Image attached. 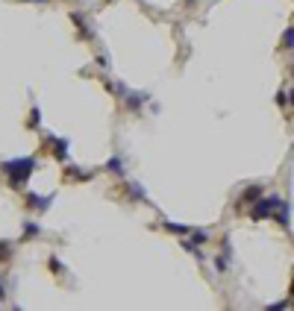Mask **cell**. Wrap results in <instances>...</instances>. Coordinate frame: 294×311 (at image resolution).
I'll use <instances>...</instances> for the list:
<instances>
[{
	"label": "cell",
	"instance_id": "cell-14",
	"mask_svg": "<svg viewBox=\"0 0 294 311\" xmlns=\"http://www.w3.org/2000/svg\"><path fill=\"white\" fill-rule=\"evenodd\" d=\"M9 258H12V244L0 241V261H9Z\"/></svg>",
	"mask_w": 294,
	"mask_h": 311
},
{
	"label": "cell",
	"instance_id": "cell-10",
	"mask_svg": "<svg viewBox=\"0 0 294 311\" xmlns=\"http://www.w3.org/2000/svg\"><path fill=\"white\" fill-rule=\"evenodd\" d=\"M274 218L280 220L283 226H289V203H286V200H283V203L277 206V215H274Z\"/></svg>",
	"mask_w": 294,
	"mask_h": 311
},
{
	"label": "cell",
	"instance_id": "cell-17",
	"mask_svg": "<svg viewBox=\"0 0 294 311\" xmlns=\"http://www.w3.org/2000/svg\"><path fill=\"white\" fill-rule=\"evenodd\" d=\"M227 255H221V258H218V261H215V267H218V270H227Z\"/></svg>",
	"mask_w": 294,
	"mask_h": 311
},
{
	"label": "cell",
	"instance_id": "cell-8",
	"mask_svg": "<svg viewBox=\"0 0 294 311\" xmlns=\"http://www.w3.org/2000/svg\"><path fill=\"white\" fill-rule=\"evenodd\" d=\"M124 100H127V106H130L132 112H138V109H141V103L147 100V94H135V91H127V94H124Z\"/></svg>",
	"mask_w": 294,
	"mask_h": 311
},
{
	"label": "cell",
	"instance_id": "cell-3",
	"mask_svg": "<svg viewBox=\"0 0 294 311\" xmlns=\"http://www.w3.org/2000/svg\"><path fill=\"white\" fill-rule=\"evenodd\" d=\"M259 197H262V188L259 185L247 188V191H241V197H238V206H235V209H238V212H244V209H247V206H253Z\"/></svg>",
	"mask_w": 294,
	"mask_h": 311
},
{
	"label": "cell",
	"instance_id": "cell-4",
	"mask_svg": "<svg viewBox=\"0 0 294 311\" xmlns=\"http://www.w3.org/2000/svg\"><path fill=\"white\" fill-rule=\"evenodd\" d=\"M50 150L56 161H68V141L65 138H50Z\"/></svg>",
	"mask_w": 294,
	"mask_h": 311
},
{
	"label": "cell",
	"instance_id": "cell-22",
	"mask_svg": "<svg viewBox=\"0 0 294 311\" xmlns=\"http://www.w3.org/2000/svg\"><path fill=\"white\" fill-rule=\"evenodd\" d=\"M292 303H294V282H292Z\"/></svg>",
	"mask_w": 294,
	"mask_h": 311
},
{
	"label": "cell",
	"instance_id": "cell-23",
	"mask_svg": "<svg viewBox=\"0 0 294 311\" xmlns=\"http://www.w3.org/2000/svg\"><path fill=\"white\" fill-rule=\"evenodd\" d=\"M106 3H112V0H106Z\"/></svg>",
	"mask_w": 294,
	"mask_h": 311
},
{
	"label": "cell",
	"instance_id": "cell-1",
	"mask_svg": "<svg viewBox=\"0 0 294 311\" xmlns=\"http://www.w3.org/2000/svg\"><path fill=\"white\" fill-rule=\"evenodd\" d=\"M33 170H35V158H33V156H27V158H12V161L3 164L6 182H9L12 188H24V185H27V179L33 176Z\"/></svg>",
	"mask_w": 294,
	"mask_h": 311
},
{
	"label": "cell",
	"instance_id": "cell-7",
	"mask_svg": "<svg viewBox=\"0 0 294 311\" xmlns=\"http://www.w3.org/2000/svg\"><path fill=\"white\" fill-rule=\"evenodd\" d=\"M95 173L92 170H80V167H65V179H71V182H89Z\"/></svg>",
	"mask_w": 294,
	"mask_h": 311
},
{
	"label": "cell",
	"instance_id": "cell-13",
	"mask_svg": "<svg viewBox=\"0 0 294 311\" xmlns=\"http://www.w3.org/2000/svg\"><path fill=\"white\" fill-rule=\"evenodd\" d=\"M283 47L286 50H294V27H289V30L283 32Z\"/></svg>",
	"mask_w": 294,
	"mask_h": 311
},
{
	"label": "cell",
	"instance_id": "cell-2",
	"mask_svg": "<svg viewBox=\"0 0 294 311\" xmlns=\"http://www.w3.org/2000/svg\"><path fill=\"white\" fill-rule=\"evenodd\" d=\"M280 203H283L280 197H259V200L250 206V218H253V220H268V218H274Z\"/></svg>",
	"mask_w": 294,
	"mask_h": 311
},
{
	"label": "cell",
	"instance_id": "cell-11",
	"mask_svg": "<svg viewBox=\"0 0 294 311\" xmlns=\"http://www.w3.org/2000/svg\"><path fill=\"white\" fill-rule=\"evenodd\" d=\"M165 229H168V232H174V235H189V232H192L186 223H165Z\"/></svg>",
	"mask_w": 294,
	"mask_h": 311
},
{
	"label": "cell",
	"instance_id": "cell-16",
	"mask_svg": "<svg viewBox=\"0 0 294 311\" xmlns=\"http://www.w3.org/2000/svg\"><path fill=\"white\" fill-rule=\"evenodd\" d=\"M41 124V112H38V106H33V112H30V126H38Z\"/></svg>",
	"mask_w": 294,
	"mask_h": 311
},
{
	"label": "cell",
	"instance_id": "cell-5",
	"mask_svg": "<svg viewBox=\"0 0 294 311\" xmlns=\"http://www.w3.org/2000/svg\"><path fill=\"white\" fill-rule=\"evenodd\" d=\"M71 21H74V27H77V30L83 32V38H86V41H92V38H95V32L89 30V24H86V18H83V12H71Z\"/></svg>",
	"mask_w": 294,
	"mask_h": 311
},
{
	"label": "cell",
	"instance_id": "cell-20",
	"mask_svg": "<svg viewBox=\"0 0 294 311\" xmlns=\"http://www.w3.org/2000/svg\"><path fill=\"white\" fill-rule=\"evenodd\" d=\"M289 103H292V106H294V88H292V91H289Z\"/></svg>",
	"mask_w": 294,
	"mask_h": 311
},
{
	"label": "cell",
	"instance_id": "cell-21",
	"mask_svg": "<svg viewBox=\"0 0 294 311\" xmlns=\"http://www.w3.org/2000/svg\"><path fill=\"white\" fill-rule=\"evenodd\" d=\"M24 3H44V0H24Z\"/></svg>",
	"mask_w": 294,
	"mask_h": 311
},
{
	"label": "cell",
	"instance_id": "cell-19",
	"mask_svg": "<svg viewBox=\"0 0 294 311\" xmlns=\"http://www.w3.org/2000/svg\"><path fill=\"white\" fill-rule=\"evenodd\" d=\"M0 300H6V288H3V282H0Z\"/></svg>",
	"mask_w": 294,
	"mask_h": 311
},
{
	"label": "cell",
	"instance_id": "cell-15",
	"mask_svg": "<svg viewBox=\"0 0 294 311\" xmlns=\"http://www.w3.org/2000/svg\"><path fill=\"white\" fill-rule=\"evenodd\" d=\"M106 170H112V173H121V158H118V156H115V158H109Z\"/></svg>",
	"mask_w": 294,
	"mask_h": 311
},
{
	"label": "cell",
	"instance_id": "cell-9",
	"mask_svg": "<svg viewBox=\"0 0 294 311\" xmlns=\"http://www.w3.org/2000/svg\"><path fill=\"white\" fill-rule=\"evenodd\" d=\"M38 235H41V226H38V223H33V220H27V223H24V241L38 238Z\"/></svg>",
	"mask_w": 294,
	"mask_h": 311
},
{
	"label": "cell",
	"instance_id": "cell-12",
	"mask_svg": "<svg viewBox=\"0 0 294 311\" xmlns=\"http://www.w3.org/2000/svg\"><path fill=\"white\" fill-rule=\"evenodd\" d=\"M189 235H192V238H189V241H192V244H195V247H200V244H206V238H209V235H206V232H203V229H195V232H189Z\"/></svg>",
	"mask_w": 294,
	"mask_h": 311
},
{
	"label": "cell",
	"instance_id": "cell-6",
	"mask_svg": "<svg viewBox=\"0 0 294 311\" xmlns=\"http://www.w3.org/2000/svg\"><path fill=\"white\" fill-rule=\"evenodd\" d=\"M50 203H53V197H41V194H30V197H27V206H30V209H38V212H47Z\"/></svg>",
	"mask_w": 294,
	"mask_h": 311
},
{
	"label": "cell",
	"instance_id": "cell-18",
	"mask_svg": "<svg viewBox=\"0 0 294 311\" xmlns=\"http://www.w3.org/2000/svg\"><path fill=\"white\" fill-rule=\"evenodd\" d=\"M98 65H100V68H106V65H109V56H103V53H100V56H98Z\"/></svg>",
	"mask_w": 294,
	"mask_h": 311
}]
</instances>
